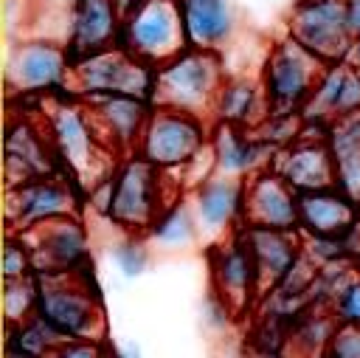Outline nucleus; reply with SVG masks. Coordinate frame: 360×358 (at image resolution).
<instances>
[{"label": "nucleus", "instance_id": "nucleus-1", "mask_svg": "<svg viewBox=\"0 0 360 358\" xmlns=\"http://www.w3.org/2000/svg\"><path fill=\"white\" fill-rule=\"evenodd\" d=\"M228 73L214 51L186 48L166 65L155 68V93L152 107H169L180 113H191L214 124V104L219 87L225 85Z\"/></svg>", "mask_w": 360, "mask_h": 358}, {"label": "nucleus", "instance_id": "nucleus-2", "mask_svg": "<svg viewBox=\"0 0 360 358\" xmlns=\"http://www.w3.org/2000/svg\"><path fill=\"white\" fill-rule=\"evenodd\" d=\"M37 316L51 330H56L65 341H98L104 330V313L84 271L37 273Z\"/></svg>", "mask_w": 360, "mask_h": 358}, {"label": "nucleus", "instance_id": "nucleus-3", "mask_svg": "<svg viewBox=\"0 0 360 358\" xmlns=\"http://www.w3.org/2000/svg\"><path fill=\"white\" fill-rule=\"evenodd\" d=\"M118 45L135 59L160 68L188 48L180 0H135L121 20Z\"/></svg>", "mask_w": 360, "mask_h": 358}, {"label": "nucleus", "instance_id": "nucleus-4", "mask_svg": "<svg viewBox=\"0 0 360 358\" xmlns=\"http://www.w3.org/2000/svg\"><path fill=\"white\" fill-rule=\"evenodd\" d=\"M45 130L51 135L56 158L84 189L115 172L110 166H101V155H107L110 149L98 141L93 118L82 101H53L45 118Z\"/></svg>", "mask_w": 360, "mask_h": 358}, {"label": "nucleus", "instance_id": "nucleus-5", "mask_svg": "<svg viewBox=\"0 0 360 358\" xmlns=\"http://www.w3.org/2000/svg\"><path fill=\"white\" fill-rule=\"evenodd\" d=\"M329 65L321 62L312 51L295 42L290 34L278 39L262 68V87L270 113H301L312 99L323 70Z\"/></svg>", "mask_w": 360, "mask_h": 358}, {"label": "nucleus", "instance_id": "nucleus-6", "mask_svg": "<svg viewBox=\"0 0 360 358\" xmlns=\"http://www.w3.org/2000/svg\"><path fill=\"white\" fill-rule=\"evenodd\" d=\"M68 87L79 99L121 93V96H138V99L152 101L155 68L141 62V59H135L121 45H112L107 51L73 59Z\"/></svg>", "mask_w": 360, "mask_h": 358}, {"label": "nucleus", "instance_id": "nucleus-7", "mask_svg": "<svg viewBox=\"0 0 360 358\" xmlns=\"http://www.w3.org/2000/svg\"><path fill=\"white\" fill-rule=\"evenodd\" d=\"M211 127H214L211 121L197 118L191 113L155 107L141 135L138 155L163 172L177 169V166L186 169L208 149Z\"/></svg>", "mask_w": 360, "mask_h": 358}, {"label": "nucleus", "instance_id": "nucleus-8", "mask_svg": "<svg viewBox=\"0 0 360 358\" xmlns=\"http://www.w3.org/2000/svg\"><path fill=\"white\" fill-rule=\"evenodd\" d=\"M163 169L146 163L141 155H129L118 169H115V195H112V209L110 220L127 231H149L160 211L172 206L163 195Z\"/></svg>", "mask_w": 360, "mask_h": 358}, {"label": "nucleus", "instance_id": "nucleus-9", "mask_svg": "<svg viewBox=\"0 0 360 358\" xmlns=\"http://www.w3.org/2000/svg\"><path fill=\"white\" fill-rule=\"evenodd\" d=\"M70 51L53 39L20 37L8 48L6 59V85L11 93H45L65 87L70 82Z\"/></svg>", "mask_w": 360, "mask_h": 358}, {"label": "nucleus", "instance_id": "nucleus-10", "mask_svg": "<svg viewBox=\"0 0 360 358\" xmlns=\"http://www.w3.org/2000/svg\"><path fill=\"white\" fill-rule=\"evenodd\" d=\"M287 34L326 65L346 62L354 42L346 25L343 0H298L292 6Z\"/></svg>", "mask_w": 360, "mask_h": 358}, {"label": "nucleus", "instance_id": "nucleus-11", "mask_svg": "<svg viewBox=\"0 0 360 358\" xmlns=\"http://www.w3.org/2000/svg\"><path fill=\"white\" fill-rule=\"evenodd\" d=\"M6 211H8L11 234L20 237L42 223H51L59 217H76L79 200H76V189L68 183V178L48 175V178H37L25 186L8 189Z\"/></svg>", "mask_w": 360, "mask_h": 358}, {"label": "nucleus", "instance_id": "nucleus-12", "mask_svg": "<svg viewBox=\"0 0 360 358\" xmlns=\"http://www.w3.org/2000/svg\"><path fill=\"white\" fill-rule=\"evenodd\" d=\"M87 107L93 127L98 132V141L110 152H132L141 144V135L146 130V121L152 116V101L138 99V96H87L82 99Z\"/></svg>", "mask_w": 360, "mask_h": 358}, {"label": "nucleus", "instance_id": "nucleus-13", "mask_svg": "<svg viewBox=\"0 0 360 358\" xmlns=\"http://www.w3.org/2000/svg\"><path fill=\"white\" fill-rule=\"evenodd\" d=\"M31 254L37 273H73L84 271L87 262V234L79 217H59L20 234Z\"/></svg>", "mask_w": 360, "mask_h": 358}, {"label": "nucleus", "instance_id": "nucleus-14", "mask_svg": "<svg viewBox=\"0 0 360 358\" xmlns=\"http://www.w3.org/2000/svg\"><path fill=\"white\" fill-rule=\"evenodd\" d=\"M270 169L278 172L295 189V195L338 189V169H335V158H332L326 135L312 138L301 132L295 144L276 152Z\"/></svg>", "mask_w": 360, "mask_h": 358}, {"label": "nucleus", "instance_id": "nucleus-15", "mask_svg": "<svg viewBox=\"0 0 360 358\" xmlns=\"http://www.w3.org/2000/svg\"><path fill=\"white\" fill-rule=\"evenodd\" d=\"M56 152L48 130L31 124L28 118L11 121L6 132V183L8 189L25 186L37 178L56 175Z\"/></svg>", "mask_w": 360, "mask_h": 358}, {"label": "nucleus", "instance_id": "nucleus-16", "mask_svg": "<svg viewBox=\"0 0 360 358\" xmlns=\"http://www.w3.org/2000/svg\"><path fill=\"white\" fill-rule=\"evenodd\" d=\"M245 226L273 228V231H298V195L278 172L264 169L248 178Z\"/></svg>", "mask_w": 360, "mask_h": 358}, {"label": "nucleus", "instance_id": "nucleus-17", "mask_svg": "<svg viewBox=\"0 0 360 358\" xmlns=\"http://www.w3.org/2000/svg\"><path fill=\"white\" fill-rule=\"evenodd\" d=\"M211 290H217L236 313L259 293V271L242 231L211 248Z\"/></svg>", "mask_w": 360, "mask_h": 358}, {"label": "nucleus", "instance_id": "nucleus-18", "mask_svg": "<svg viewBox=\"0 0 360 358\" xmlns=\"http://www.w3.org/2000/svg\"><path fill=\"white\" fill-rule=\"evenodd\" d=\"M208 147L214 155V169L219 175H231V178H242V180L270 169V163L276 158V149L262 144L253 135V130L233 127V124H214Z\"/></svg>", "mask_w": 360, "mask_h": 358}, {"label": "nucleus", "instance_id": "nucleus-19", "mask_svg": "<svg viewBox=\"0 0 360 358\" xmlns=\"http://www.w3.org/2000/svg\"><path fill=\"white\" fill-rule=\"evenodd\" d=\"M245 195L248 180L211 172L202 183L194 186V211L200 220V231L222 234L236 223H245Z\"/></svg>", "mask_w": 360, "mask_h": 358}, {"label": "nucleus", "instance_id": "nucleus-20", "mask_svg": "<svg viewBox=\"0 0 360 358\" xmlns=\"http://www.w3.org/2000/svg\"><path fill=\"white\" fill-rule=\"evenodd\" d=\"M242 237L248 240L250 254L256 259L259 293L276 290L304 257V248H301V240L295 237V231H273V228L245 226Z\"/></svg>", "mask_w": 360, "mask_h": 358}, {"label": "nucleus", "instance_id": "nucleus-21", "mask_svg": "<svg viewBox=\"0 0 360 358\" xmlns=\"http://www.w3.org/2000/svg\"><path fill=\"white\" fill-rule=\"evenodd\" d=\"M121 20L124 14L115 0H76L70 39H68L70 59H82L118 45Z\"/></svg>", "mask_w": 360, "mask_h": 358}, {"label": "nucleus", "instance_id": "nucleus-22", "mask_svg": "<svg viewBox=\"0 0 360 358\" xmlns=\"http://www.w3.org/2000/svg\"><path fill=\"white\" fill-rule=\"evenodd\" d=\"M357 203L340 189L298 195V228L307 237H346L357 228Z\"/></svg>", "mask_w": 360, "mask_h": 358}, {"label": "nucleus", "instance_id": "nucleus-23", "mask_svg": "<svg viewBox=\"0 0 360 358\" xmlns=\"http://www.w3.org/2000/svg\"><path fill=\"white\" fill-rule=\"evenodd\" d=\"M180 14L188 48L219 54V48L233 37L236 14L231 0H180Z\"/></svg>", "mask_w": 360, "mask_h": 358}, {"label": "nucleus", "instance_id": "nucleus-24", "mask_svg": "<svg viewBox=\"0 0 360 358\" xmlns=\"http://www.w3.org/2000/svg\"><path fill=\"white\" fill-rule=\"evenodd\" d=\"M267 99L262 79L253 76H228L219 87L217 104H214V124H233L245 130H256L267 118Z\"/></svg>", "mask_w": 360, "mask_h": 358}, {"label": "nucleus", "instance_id": "nucleus-25", "mask_svg": "<svg viewBox=\"0 0 360 358\" xmlns=\"http://www.w3.org/2000/svg\"><path fill=\"white\" fill-rule=\"evenodd\" d=\"M326 132L338 169V189L360 203V113L332 121Z\"/></svg>", "mask_w": 360, "mask_h": 358}, {"label": "nucleus", "instance_id": "nucleus-26", "mask_svg": "<svg viewBox=\"0 0 360 358\" xmlns=\"http://www.w3.org/2000/svg\"><path fill=\"white\" fill-rule=\"evenodd\" d=\"M152 240L163 248H186L191 242H197L200 231V220L194 211V203L188 200H174L172 206H166L160 211V217L155 220V226L149 228Z\"/></svg>", "mask_w": 360, "mask_h": 358}, {"label": "nucleus", "instance_id": "nucleus-27", "mask_svg": "<svg viewBox=\"0 0 360 358\" xmlns=\"http://www.w3.org/2000/svg\"><path fill=\"white\" fill-rule=\"evenodd\" d=\"M6 344L17 347V350H22V352H28L34 358H51L65 344V338L56 330H51L39 316H34L20 327H8Z\"/></svg>", "mask_w": 360, "mask_h": 358}, {"label": "nucleus", "instance_id": "nucleus-28", "mask_svg": "<svg viewBox=\"0 0 360 358\" xmlns=\"http://www.w3.org/2000/svg\"><path fill=\"white\" fill-rule=\"evenodd\" d=\"M3 302H6V321H8V327H20V324H25L28 319H34V316H37V302H39L37 276L17 279V282H6Z\"/></svg>", "mask_w": 360, "mask_h": 358}, {"label": "nucleus", "instance_id": "nucleus-29", "mask_svg": "<svg viewBox=\"0 0 360 358\" xmlns=\"http://www.w3.org/2000/svg\"><path fill=\"white\" fill-rule=\"evenodd\" d=\"M112 259H115V268H118V273H121L124 279H138V276L146 273L152 254H149V248H146L143 240L127 237V240H121V242L112 248Z\"/></svg>", "mask_w": 360, "mask_h": 358}, {"label": "nucleus", "instance_id": "nucleus-30", "mask_svg": "<svg viewBox=\"0 0 360 358\" xmlns=\"http://www.w3.org/2000/svg\"><path fill=\"white\" fill-rule=\"evenodd\" d=\"M3 276H6V282L37 276L34 254H31L28 242L22 237H17V234H11L8 242H6V248H3Z\"/></svg>", "mask_w": 360, "mask_h": 358}, {"label": "nucleus", "instance_id": "nucleus-31", "mask_svg": "<svg viewBox=\"0 0 360 358\" xmlns=\"http://www.w3.org/2000/svg\"><path fill=\"white\" fill-rule=\"evenodd\" d=\"M332 313L338 324L346 327H360V276H354L332 302Z\"/></svg>", "mask_w": 360, "mask_h": 358}, {"label": "nucleus", "instance_id": "nucleus-32", "mask_svg": "<svg viewBox=\"0 0 360 358\" xmlns=\"http://www.w3.org/2000/svg\"><path fill=\"white\" fill-rule=\"evenodd\" d=\"M323 358H360V327L340 324L338 333L332 335Z\"/></svg>", "mask_w": 360, "mask_h": 358}, {"label": "nucleus", "instance_id": "nucleus-33", "mask_svg": "<svg viewBox=\"0 0 360 358\" xmlns=\"http://www.w3.org/2000/svg\"><path fill=\"white\" fill-rule=\"evenodd\" d=\"M233 313H236V310H233L217 290H208V296H205V302H202V321H205L211 330H225V327L231 324Z\"/></svg>", "mask_w": 360, "mask_h": 358}, {"label": "nucleus", "instance_id": "nucleus-34", "mask_svg": "<svg viewBox=\"0 0 360 358\" xmlns=\"http://www.w3.org/2000/svg\"><path fill=\"white\" fill-rule=\"evenodd\" d=\"M112 195H115V172H112V175H107V178H101L98 183H93V186L87 189V203H90V209H93L96 214L110 217Z\"/></svg>", "mask_w": 360, "mask_h": 358}, {"label": "nucleus", "instance_id": "nucleus-35", "mask_svg": "<svg viewBox=\"0 0 360 358\" xmlns=\"http://www.w3.org/2000/svg\"><path fill=\"white\" fill-rule=\"evenodd\" d=\"M51 358H104L98 341H65Z\"/></svg>", "mask_w": 360, "mask_h": 358}, {"label": "nucleus", "instance_id": "nucleus-36", "mask_svg": "<svg viewBox=\"0 0 360 358\" xmlns=\"http://www.w3.org/2000/svg\"><path fill=\"white\" fill-rule=\"evenodd\" d=\"M346 6V25H349V34L352 39L360 37V0H343Z\"/></svg>", "mask_w": 360, "mask_h": 358}, {"label": "nucleus", "instance_id": "nucleus-37", "mask_svg": "<svg viewBox=\"0 0 360 358\" xmlns=\"http://www.w3.org/2000/svg\"><path fill=\"white\" fill-rule=\"evenodd\" d=\"M115 358H143V352H141V347L135 341H124V344H118Z\"/></svg>", "mask_w": 360, "mask_h": 358}, {"label": "nucleus", "instance_id": "nucleus-38", "mask_svg": "<svg viewBox=\"0 0 360 358\" xmlns=\"http://www.w3.org/2000/svg\"><path fill=\"white\" fill-rule=\"evenodd\" d=\"M346 65H349V68H354V70L360 73V37L352 42V48H349V56H346Z\"/></svg>", "mask_w": 360, "mask_h": 358}, {"label": "nucleus", "instance_id": "nucleus-39", "mask_svg": "<svg viewBox=\"0 0 360 358\" xmlns=\"http://www.w3.org/2000/svg\"><path fill=\"white\" fill-rule=\"evenodd\" d=\"M6 358H34V355H28V352H22V350H17V347L6 344Z\"/></svg>", "mask_w": 360, "mask_h": 358}]
</instances>
